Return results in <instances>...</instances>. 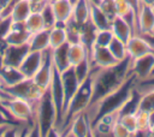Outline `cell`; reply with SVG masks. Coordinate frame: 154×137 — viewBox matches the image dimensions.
Returning a JSON list of instances; mask_svg holds the SVG:
<instances>
[{
	"instance_id": "31",
	"label": "cell",
	"mask_w": 154,
	"mask_h": 137,
	"mask_svg": "<svg viewBox=\"0 0 154 137\" xmlns=\"http://www.w3.org/2000/svg\"><path fill=\"white\" fill-rule=\"evenodd\" d=\"M99 7L103 11V13L112 20L117 13H116V8H114V1L113 0H100V2L97 4Z\"/></svg>"
},
{
	"instance_id": "15",
	"label": "cell",
	"mask_w": 154,
	"mask_h": 137,
	"mask_svg": "<svg viewBox=\"0 0 154 137\" xmlns=\"http://www.w3.org/2000/svg\"><path fill=\"white\" fill-rule=\"evenodd\" d=\"M24 78H26V77L22 73L19 67L4 65L0 68V81L4 85V88L14 85V84L19 83L20 81H23Z\"/></svg>"
},
{
	"instance_id": "43",
	"label": "cell",
	"mask_w": 154,
	"mask_h": 137,
	"mask_svg": "<svg viewBox=\"0 0 154 137\" xmlns=\"http://www.w3.org/2000/svg\"><path fill=\"white\" fill-rule=\"evenodd\" d=\"M0 20H1V19H0Z\"/></svg>"
},
{
	"instance_id": "16",
	"label": "cell",
	"mask_w": 154,
	"mask_h": 137,
	"mask_svg": "<svg viewBox=\"0 0 154 137\" xmlns=\"http://www.w3.org/2000/svg\"><path fill=\"white\" fill-rule=\"evenodd\" d=\"M51 6L53 8L57 23L65 24L72 17V4L69 0H52Z\"/></svg>"
},
{
	"instance_id": "19",
	"label": "cell",
	"mask_w": 154,
	"mask_h": 137,
	"mask_svg": "<svg viewBox=\"0 0 154 137\" xmlns=\"http://www.w3.org/2000/svg\"><path fill=\"white\" fill-rule=\"evenodd\" d=\"M31 12L32 5L29 0H18L11 12L10 20L14 23H24Z\"/></svg>"
},
{
	"instance_id": "9",
	"label": "cell",
	"mask_w": 154,
	"mask_h": 137,
	"mask_svg": "<svg viewBox=\"0 0 154 137\" xmlns=\"http://www.w3.org/2000/svg\"><path fill=\"white\" fill-rule=\"evenodd\" d=\"M30 34L25 30L24 23H14L10 22L7 31L2 36V41L6 44H23L28 43Z\"/></svg>"
},
{
	"instance_id": "36",
	"label": "cell",
	"mask_w": 154,
	"mask_h": 137,
	"mask_svg": "<svg viewBox=\"0 0 154 137\" xmlns=\"http://www.w3.org/2000/svg\"><path fill=\"white\" fill-rule=\"evenodd\" d=\"M142 5H146V6H149V7H153L154 6V0H140Z\"/></svg>"
},
{
	"instance_id": "4",
	"label": "cell",
	"mask_w": 154,
	"mask_h": 137,
	"mask_svg": "<svg viewBox=\"0 0 154 137\" xmlns=\"http://www.w3.org/2000/svg\"><path fill=\"white\" fill-rule=\"evenodd\" d=\"M54 65H53V60H52V49L48 48L45 52V58L42 61V65L40 66V68L37 70V72L34 75L32 81L42 89L48 90L49 84L52 82L53 75H54Z\"/></svg>"
},
{
	"instance_id": "3",
	"label": "cell",
	"mask_w": 154,
	"mask_h": 137,
	"mask_svg": "<svg viewBox=\"0 0 154 137\" xmlns=\"http://www.w3.org/2000/svg\"><path fill=\"white\" fill-rule=\"evenodd\" d=\"M154 72V52L136 59H130V75L136 82H144Z\"/></svg>"
},
{
	"instance_id": "30",
	"label": "cell",
	"mask_w": 154,
	"mask_h": 137,
	"mask_svg": "<svg viewBox=\"0 0 154 137\" xmlns=\"http://www.w3.org/2000/svg\"><path fill=\"white\" fill-rule=\"evenodd\" d=\"M113 32L111 29H102V30H96L95 40L93 46H100V47H108L109 42L113 38Z\"/></svg>"
},
{
	"instance_id": "13",
	"label": "cell",
	"mask_w": 154,
	"mask_h": 137,
	"mask_svg": "<svg viewBox=\"0 0 154 137\" xmlns=\"http://www.w3.org/2000/svg\"><path fill=\"white\" fill-rule=\"evenodd\" d=\"M111 30L113 32V36L119 38L123 42H128L129 38L134 35V30L131 25L128 23V20L120 16H116L111 22Z\"/></svg>"
},
{
	"instance_id": "41",
	"label": "cell",
	"mask_w": 154,
	"mask_h": 137,
	"mask_svg": "<svg viewBox=\"0 0 154 137\" xmlns=\"http://www.w3.org/2000/svg\"><path fill=\"white\" fill-rule=\"evenodd\" d=\"M152 77H154V72H153V75H152V76H150V78H152Z\"/></svg>"
},
{
	"instance_id": "14",
	"label": "cell",
	"mask_w": 154,
	"mask_h": 137,
	"mask_svg": "<svg viewBox=\"0 0 154 137\" xmlns=\"http://www.w3.org/2000/svg\"><path fill=\"white\" fill-rule=\"evenodd\" d=\"M52 60L55 71H58L59 73L71 67L69 60V43H65L55 49H52Z\"/></svg>"
},
{
	"instance_id": "2",
	"label": "cell",
	"mask_w": 154,
	"mask_h": 137,
	"mask_svg": "<svg viewBox=\"0 0 154 137\" xmlns=\"http://www.w3.org/2000/svg\"><path fill=\"white\" fill-rule=\"evenodd\" d=\"M4 89L11 96L20 97V99H24L29 102L40 100L43 96V94L47 91V90L40 88L32 81V78H24L19 83L11 85V87H7V88H4Z\"/></svg>"
},
{
	"instance_id": "39",
	"label": "cell",
	"mask_w": 154,
	"mask_h": 137,
	"mask_svg": "<svg viewBox=\"0 0 154 137\" xmlns=\"http://www.w3.org/2000/svg\"><path fill=\"white\" fill-rule=\"evenodd\" d=\"M89 2H90V4H99L100 0H89Z\"/></svg>"
},
{
	"instance_id": "24",
	"label": "cell",
	"mask_w": 154,
	"mask_h": 137,
	"mask_svg": "<svg viewBox=\"0 0 154 137\" xmlns=\"http://www.w3.org/2000/svg\"><path fill=\"white\" fill-rule=\"evenodd\" d=\"M96 30L97 29L91 24L90 20H88V22H85L84 24L81 25V42L89 49V52H90V48L94 44Z\"/></svg>"
},
{
	"instance_id": "12",
	"label": "cell",
	"mask_w": 154,
	"mask_h": 137,
	"mask_svg": "<svg viewBox=\"0 0 154 137\" xmlns=\"http://www.w3.org/2000/svg\"><path fill=\"white\" fill-rule=\"evenodd\" d=\"M154 32V12L153 8L141 4L137 12V34L150 35Z\"/></svg>"
},
{
	"instance_id": "28",
	"label": "cell",
	"mask_w": 154,
	"mask_h": 137,
	"mask_svg": "<svg viewBox=\"0 0 154 137\" xmlns=\"http://www.w3.org/2000/svg\"><path fill=\"white\" fill-rule=\"evenodd\" d=\"M38 11L41 12V16L43 18V23H45L46 29H52L54 25H57V18H55L53 8L51 6V1L45 4Z\"/></svg>"
},
{
	"instance_id": "40",
	"label": "cell",
	"mask_w": 154,
	"mask_h": 137,
	"mask_svg": "<svg viewBox=\"0 0 154 137\" xmlns=\"http://www.w3.org/2000/svg\"><path fill=\"white\" fill-rule=\"evenodd\" d=\"M69 1H70V2H71V4H72V5H73V4H76V2H77V1H78V0H69Z\"/></svg>"
},
{
	"instance_id": "21",
	"label": "cell",
	"mask_w": 154,
	"mask_h": 137,
	"mask_svg": "<svg viewBox=\"0 0 154 137\" xmlns=\"http://www.w3.org/2000/svg\"><path fill=\"white\" fill-rule=\"evenodd\" d=\"M90 2L89 0H78L72 6V19L78 24L82 25L89 20L90 16Z\"/></svg>"
},
{
	"instance_id": "38",
	"label": "cell",
	"mask_w": 154,
	"mask_h": 137,
	"mask_svg": "<svg viewBox=\"0 0 154 137\" xmlns=\"http://www.w3.org/2000/svg\"><path fill=\"white\" fill-rule=\"evenodd\" d=\"M149 136H153L154 137V125H152L149 127Z\"/></svg>"
},
{
	"instance_id": "32",
	"label": "cell",
	"mask_w": 154,
	"mask_h": 137,
	"mask_svg": "<svg viewBox=\"0 0 154 137\" xmlns=\"http://www.w3.org/2000/svg\"><path fill=\"white\" fill-rule=\"evenodd\" d=\"M112 136H116V137H129V136H131V133L128 131V129L119 120H117L112 126Z\"/></svg>"
},
{
	"instance_id": "22",
	"label": "cell",
	"mask_w": 154,
	"mask_h": 137,
	"mask_svg": "<svg viewBox=\"0 0 154 137\" xmlns=\"http://www.w3.org/2000/svg\"><path fill=\"white\" fill-rule=\"evenodd\" d=\"M65 43H67V34L65 25L61 23H57V25L49 29V48L55 49Z\"/></svg>"
},
{
	"instance_id": "35",
	"label": "cell",
	"mask_w": 154,
	"mask_h": 137,
	"mask_svg": "<svg viewBox=\"0 0 154 137\" xmlns=\"http://www.w3.org/2000/svg\"><path fill=\"white\" fill-rule=\"evenodd\" d=\"M0 97H1L2 100L12 97V96H11L10 94H7V93L5 91V89H4V85H2V83H1V81H0Z\"/></svg>"
},
{
	"instance_id": "10",
	"label": "cell",
	"mask_w": 154,
	"mask_h": 137,
	"mask_svg": "<svg viewBox=\"0 0 154 137\" xmlns=\"http://www.w3.org/2000/svg\"><path fill=\"white\" fill-rule=\"evenodd\" d=\"M45 52H38V50H29L23 61L19 65V70L26 78H32L34 75L37 72L40 66L42 65L43 58H45Z\"/></svg>"
},
{
	"instance_id": "17",
	"label": "cell",
	"mask_w": 154,
	"mask_h": 137,
	"mask_svg": "<svg viewBox=\"0 0 154 137\" xmlns=\"http://www.w3.org/2000/svg\"><path fill=\"white\" fill-rule=\"evenodd\" d=\"M28 46L30 50H47L49 48V29H43L31 34L28 41Z\"/></svg>"
},
{
	"instance_id": "23",
	"label": "cell",
	"mask_w": 154,
	"mask_h": 137,
	"mask_svg": "<svg viewBox=\"0 0 154 137\" xmlns=\"http://www.w3.org/2000/svg\"><path fill=\"white\" fill-rule=\"evenodd\" d=\"M24 26H25V30L30 35L35 34V32H37L40 30L46 29L45 28V23H43V18L41 16V12L40 11H32L29 14V17L25 19Z\"/></svg>"
},
{
	"instance_id": "37",
	"label": "cell",
	"mask_w": 154,
	"mask_h": 137,
	"mask_svg": "<svg viewBox=\"0 0 154 137\" xmlns=\"http://www.w3.org/2000/svg\"><path fill=\"white\" fill-rule=\"evenodd\" d=\"M10 1H11V0H0V10H1L2 7H5Z\"/></svg>"
},
{
	"instance_id": "6",
	"label": "cell",
	"mask_w": 154,
	"mask_h": 137,
	"mask_svg": "<svg viewBox=\"0 0 154 137\" xmlns=\"http://www.w3.org/2000/svg\"><path fill=\"white\" fill-rule=\"evenodd\" d=\"M126 50H128V56L132 60L154 52V48L144 36L140 34H134L126 42Z\"/></svg>"
},
{
	"instance_id": "29",
	"label": "cell",
	"mask_w": 154,
	"mask_h": 137,
	"mask_svg": "<svg viewBox=\"0 0 154 137\" xmlns=\"http://www.w3.org/2000/svg\"><path fill=\"white\" fill-rule=\"evenodd\" d=\"M118 120L128 129V131L131 133V136H136V133H137L136 113H123V114H119Z\"/></svg>"
},
{
	"instance_id": "34",
	"label": "cell",
	"mask_w": 154,
	"mask_h": 137,
	"mask_svg": "<svg viewBox=\"0 0 154 137\" xmlns=\"http://www.w3.org/2000/svg\"><path fill=\"white\" fill-rule=\"evenodd\" d=\"M5 42L0 38V68L4 66V47H5Z\"/></svg>"
},
{
	"instance_id": "11",
	"label": "cell",
	"mask_w": 154,
	"mask_h": 137,
	"mask_svg": "<svg viewBox=\"0 0 154 137\" xmlns=\"http://www.w3.org/2000/svg\"><path fill=\"white\" fill-rule=\"evenodd\" d=\"M65 135L73 136V137L91 136V125H90V121L87 118L84 112H82L72 118V120L67 125V132Z\"/></svg>"
},
{
	"instance_id": "8",
	"label": "cell",
	"mask_w": 154,
	"mask_h": 137,
	"mask_svg": "<svg viewBox=\"0 0 154 137\" xmlns=\"http://www.w3.org/2000/svg\"><path fill=\"white\" fill-rule=\"evenodd\" d=\"M28 43L23 44H5L4 47V65L19 67L20 62L29 52Z\"/></svg>"
},
{
	"instance_id": "27",
	"label": "cell",
	"mask_w": 154,
	"mask_h": 137,
	"mask_svg": "<svg viewBox=\"0 0 154 137\" xmlns=\"http://www.w3.org/2000/svg\"><path fill=\"white\" fill-rule=\"evenodd\" d=\"M153 109H154V87L141 93L140 103H138V111L150 112Z\"/></svg>"
},
{
	"instance_id": "1",
	"label": "cell",
	"mask_w": 154,
	"mask_h": 137,
	"mask_svg": "<svg viewBox=\"0 0 154 137\" xmlns=\"http://www.w3.org/2000/svg\"><path fill=\"white\" fill-rule=\"evenodd\" d=\"M91 97H93V77L90 73L89 78L87 81H84L78 87L77 91L75 93L73 97L71 99V101L65 111V114H64V123H63L61 131H64V129L70 124V121L72 120L73 117H76L77 114H79L87 109V107L91 102Z\"/></svg>"
},
{
	"instance_id": "26",
	"label": "cell",
	"mask_w": 154,
	"mask_h": 137,
	"mask_svg": "<svg viewBox=\"0 0 154 137\" xmlns=\"http://www.w3.org/2000/svg\"><path fill=\"white\" fill-rule=\"evenodd\" d=\"M72 68H73V72H75L76 78H77V81H78V83L81 85L84 81H87L89 78V76H90V73L93 71V65L90 62V59L87 58L85 60H83L78 65L72 66Z\"/></svg>"
},
{
	"instance_id": "18",
	"label": "cell",
	"mask_w": 154,
	"mask_h": 137,
	"mask_svg": "<svg viewBox=\"0 0 154 137\" xmlns=\"http://www.w3.org/2000/svg\"><path fill=\"white\" fill-rule=\"evenodd\" d=\"M89 20L91 22V24L97 29V30H102V29H111V19L103 13V11L99 7L97 4H91L90 5V16H89Z\"/></svg>"
},
{
	"instance_id": "20",
	"label": "cell",
	"mask_w": 154,
	"mask_h": 137,
	"mask_svg": "<svg viewBox=\"0 0 154 137\" xmlns=\"http://www.w3.org/2000/svg\"><path fill=\"white\" fill-rule=\"evenodd\" d=\"M89 58V49L82 42L69 43V60L71 66H76Z\"/></svg>"
},
{
	"instance_id": "5",
	"label": "cell",
	"mask_w": 154,
	"mask_h": 137,
	"mask_svg": "<svg viewBox=\"0 0 154 137\" xmlns=\"http://www.w3.org/2000/svg\"><path fill=\"white\" fill-rule=\"evenodd\" d=\"M89 59L94 67L99 68H107L117 65L119 61L112 55L108 47H100L93 46L89 52Z\"/></svg>"
},
{
	"instance_id": "25",
	"label": "cell",
	"mask_w": 154,
	"mask_h": 137,
	"mask_svg": "<svg viewBox=\"0 0 154 137\" xmlns=\"http://www.w3.org/2000/svg\"><path fill=\"white\" fill-rule=\"evenodd\" d=\"M108 49L111 50L112 55L120 62L124 61L125 59H128V50H126V43L120 41L117 37H113L112 41L108 44Z\"/></svg>"
},
{
	"instance_id": "7",
	"label": "cell",
	"mask_w": 154,
	"mask_h": 137,
	"mask_svg": "<svg viewBox=\"0 0 154 137\" xmlns=\"http://www.w3.org/2000/svg\"><path fill=\"white\" fill-rule=\"evenodd\" d=\"M60 79H61L63 93H64V114H65V111H66L71 99L73 97L75 93L77 91V89L79 87V83H78V81H77V78L75 76L72 66L60 73Z\"/></svg>"
},
{
	"instance_id": "33",
	"label": "cell",
	"mask_w": 154,
	"mask_h": 137,
	"mask_svg": "<svg viewBox=\"0 0 154 137\" xmlns=\"http://www.w3.org/2000/svg\"><path fill=\"white\" fill-rule=\"evenodd\" d=\"M29 1L32 5V11H38L45 4H47V2H49L52 0H29Z\"/></svg>"
},
{
	"instance_id": "42",
	"label": "cell",
	"mask_w": 154,
	"mask_h": 137,
	"mask_svg": "<svg viewBox=\"0 0 154 137\" xmlns=\"http://www.w3.org/2000/svg\"><path fill=\"white\" fill-rule=\"evenodd\" d=\"M152 8H153V12H154V6H153V7H152Z\"/></svg>"
}]
</instances>
